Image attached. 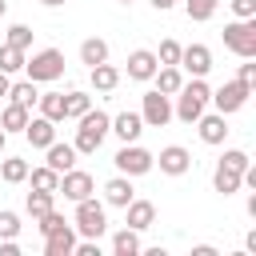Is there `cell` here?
<instances>
[{
  "label": "cell",
  "mask_w": 256,
  "mask_h": 256,
  "mask_svg": "<svg viewBox=\"0 0 256 256\" xmlns=\"http://www.w3.org/2000/svg\"><path fill=\"white\" fill-rule=\"evenodd\" d=\"M208 96H212V88H208V80H204V76L184 80V84H180V92H176L172 116H176L180 124H196V116L208 108Z\"/></svg>",
  "instance_id": "obj_1"
},
{
  "label": "cell",
  "mask_w": 256,
  "mask_h": 256,
  "mask_svg": "<svg viewBox=\"0 0 256 256\" xmlns=\"http://www.w3.org/2000/svg\"><path fill=\"white\" fill-rule=\"evenodd\" d=\"M76 124H80V128H76L72 148H76V156H92V152L104 144V136H108V128H112V116H108V112H100V108H88Z\"/></svg>",
  "instance_id": "obj_2"
},
{
  "label": "cell",
  "mask_w": 256,
  "mask_h": 256,
  "mask_svg": "<svg viewBox=\"0 0 256 256\" xmlns=\"http://www.w3.org/2000/svg\"><path fill=\"white\" fill-rule=\"evenodd\" d=\"M72 228H76V236H84V240H100V236L108 232V204H100L96 196H84V200H76Z\"/></svg>",
  "instance_id": "obj_3"
},
{
  "label": "cell",
  "mask_w": 256,
  "mask_h": 256,
  "mask_svg": "<svg viewBox=\"0 0 256 256\" xmlns=\"http://www.w3.org/2000/svg\"><path fill=\"white\" fill-rule=\"evenodd\" d=\"M24 76L36 84H52L64 76V52L60 48H40L32 52V60H24Z\"/></svg>",
  "instance_id": "obj_4"
},
{
  "label": "cell",
  "mask_w": 256,
  "mask_h": 256,
  "mask_svg": "<svg viewBox=\"0 0 256 256\" xmlns=\"http://www.w3.org/2000/svg\"><path fill=\"white\" fill-rule=\"evenodd\" d=\"M224 48L236 52L240 60H256V16L224 24Z\"/></svg>",
  "instance_id": "obj_5"
},
{
  "label": "cell",
  "mask_w": 256,
  "mask_h": 256,
  "mask_svg": "<svg viewBox=\"0 0 256 256\" xmlns=\"http://www.w3.org/2000/svg\"><path fill=\"white\" fill-rule=\"evenodd\" d=\"M248 96H252V88H248L244 80H228V84H220V88L208 96V104H216L220 116H232V112H240V108L248 104Z\"/></svg>",
  "instance_id": "obj_6"
},
{
  "label": "cell",
  "mask_w": 256,
  "mask_h": 256,
  "mask_svg": "<svg viewBox=\"0 0 256 256\" xmlns=\"http://www.w3.org/2000/svg\"><path fill=\"white\" fill-rule=\"evenodd\" d=\"M112 164H116V172H124V176H144V172H152L156 164H152V152L148 148H140L136 140L132 144H124L116 156H112Z\"/></svg>",
  "instance_id": "obj_7"
},
{
  "label": "cell",
  "mask_w": 256,
  "mask_h": 256,
  "mask_svg": "<svg viewBox=\"0 0 256 256\" xmlns=\"http://www.w3.org/2000/svg\"><path fill=\"white\" fill-rule=\"evenodd\" d=\"M140 120H144V128H164L168 120H172V96H164V92H144V100H140Z\"/></svg>",
  "instance_id": "obj_8"
},
{
  "label": "cell",
  "mask_w": 256,
  "mask_h": 256,
  "mask_svg": "<svg viewBox=\"0 0 256 256\" xmlns=\"http://www.w3.org/2000/svg\"><path fill=\"white\" fill-rule=\"evenodd\" d=\"M152 164H160L164 176H184L192 168V152L184 144H168V148H160V156H152Z\"/></svg>",
  "instance_id": "obj_9"
},
{
  "label": "cell",
  "mask_w": 256,
  "mask_h": 256,
  "mask_svg": "<svg viewBox=\"0 0 256 256\" xmlns=\"http://www.w3.org/2000/svg\"><path fill=\"white\" fill-rule=\"evenodd\" d=\"M92 188H96V180L84 172V168H68V172H60V188L56 192H64V200H84V196H92Z\"/></svg>",
  "instance_id": "obj_10"
},
{
  "label": "cell",
  "mask_w": 256,
  "mask_h": 256,
  "mask_svg": "<svg viewBox=\"0 0 256 256\" xmlns=\"http://www.w3.org/2000/svg\"><path fill=\"white\" fill-rule=\"evenodd\" d=\"M180 72H188V76H208V72H212V48H208V44H188V48H180Z\"/></svg>",
  "instance_id": "obj_11"
},
{
  "label": "cell",
  "mask_w": 256,
  "mask_h": 256,
  "mask_svg": "<svg viewBox=\"0 0 256 256\" xmlns=\"http://www.w3.org/2000/svg\"><path fill=\"white\" fill-rule=\"evenodd\" d=\"M156 68H160V60H156L152 48H136V52H128V80L148 84V80L156 76Z\"/></svg>",
  "instance_id": "obj_12"
},
{
  "label": "cell",
  "mask_w": 256,
  "mask_h": 256,
  "mask_svg": "<svg viewBox=\"0 0 256 256\" xmlns=\"http://www.w3.org/2000/svg\"><path fill=\"white\" fill-rule=\"evenodd\" d=\"M124 224H128V228H136V232L152 228V224H156V204H152V200H136V196H132V200L124 204Z\"/></svg>",
  "instance_id": "obj_13"
},
{
  "label": "cell",
  "mask_w": 256,
  "mask_h": 256,
  "mask_svg": "<svg viewBox=\"0 0 256 256\" xmlns=\"http://www.w3.org/2000/svg\"><path fill=\"white\" fill-rule=\"evenodd\" d=\"M196 128H200V140L204 144H224V136H228V120L220 116V112H200L196 116Z\"/></svg>",
  "instance_id": "obj_14"
},
{
  "label": "cell",
  "mask_w": 256,
  "mask_h": 256,
  "mask_svg": "<svg viewBox=\"0 0 256 256\" xmlns=\"http://www.w3.org/2000/svg\"><path fill=\"white\" fill-rule=\"evenodd\" d=\"M24 136H28L32 148H48V144L56 140V120H48V116H28Z\"/></svg>",
  "instance_id": "obj_15"
},
{
  "label": "cell",
  "mask_w": 256,
  "mask_h": 256,
  "mask_svg": "<svg viewBox=\"0 0 256 256\" xmlns=\"http://www.w3.org/2000/svg\"><path fill=\"white\" fill-rule=\"evenodd\" d=\"M132 196H136V188H132V176H124V172H116V176L104 184V204H108V208H124Z\"/></svg>",
  "instance_id": "obj_16"
},
{
  "label": "cell",
  "mask_w": 256,
  "mask_h": 256,
  "mask_svg": "<svg viewBox=\"0 0 256 256\" xmlns=\"http://www.w3.org/2000/svg\"><path fill=\"white\" fill-rule=\"evenodd\" d=\"M76 228L72 224H64V228H56V232H48L44 236V256H72V248H76Z\"/></svg>",
  "instance_id": "obj_17"
},
{
  "label": "cell",
  "mask_w": 256,
  "mask_h": 256,
  "mask_svg": "<svg viewBox=\"0 0 256 256\" xmlns=\"http://www.w3.org/2000/svg\"><path fill=\"white\" fill-rule=\"evenodd\" d=\"M108 132L120 136V144H132V140H140L144 120H140V112H120V116H112V128Z\"/></svg>",
  "instance_id": "obj_18"
},
{
  "label": "cell",
  "mask_w": 256,
  "mask_h": 256,
  "mask_svg": "<svg viewBox=\"0 0 256 256\" xmlns=\"http://www.w3.org/2000/svg\"><path fill=\"white\" fill-rule=\"evenodd\" d=\"M44 164L52 168V172H68V168H76V148L72 144H60V140H52L48 148H44Z\"/></svg>",
  "instance_id": "obj_19"
},
{
  "label": "cell",
  "mask_w": 256,
  "mask_h": 256,
  "mask_svg": "<svg viewBox=\"0 0 256 256\" xmlns=\"http://www.w3.org/2000/svg\"><path fill=\"white\" fill-rule=\"evenodd\" d=\"M144 252V244H140V232L136 228H120V232H112V256H140Z\"/></svg>",
  "instance_id": "obj_20"
},
{
  "label": "cell",
  "mask_w": 256,
  "mask_h": 256,
  "mask_svg": "<svg viewBox=\"0 0 256 256\" xmlns=\"http://www.w3.org/2000/svg\"><path fill=\"white\" fill-rule=\"evenodd\" d=\"M88 76H92V88H96V92H112V88L120 84V68L108 64V60H104V64H92Z\"/></svg>",
  "instance_id": "obj_21"
},
{
  "label": "cell",
  "mask_w": 256,
  "mask_h": 256,
  "mask_svg": "<svg viewBox=\"0 0 256 256\" xmlns=\"http://www.w3.org/2000/svg\"><path fill=\"white\" fill-rule=\"evenodd\" d=\"M152 80H156V92H164V96H176V92H180V84H184V72H180L176 64H160Z\"/></svg>",
  "instance_id": "obj_22"
},
{
  "label": "cell",
  "mask_w": 256,
  "mask_h": 256,
  "mask_svg": "<svg viewBox=\"0 0 256 256\" xmlns=\"http://www.w3.org/2000/svg\"><path fill=\"white\" fill-rule=\"evenodd\" d=\"M28 116H32V112H28L24 104H16V100H8V108L0 112V128H4L8 136H12V132H24V124H28Z\"/></svg>",
  "instance_id": "obj_23"
},
{
  "label": "cell",
  "mask_w": 256,
  "mask_h": 256,
  "mask_svg": "<svg viewBox=\"0 0 256 256\" xmlns=\"http://www.w3.org/2000/svg\"><path fill=\"white\" fill-rule=\"evenodd\" d=\"M52 208H56V192H40V188H32L28 200H24V212H28L32 220H40V216L52 212Z\"/></svg>",
  "instance_id": "obj_24"
},
{
  "label": "cell",
  "mask_w": 256,
  "mask_h": 256,
  "mask_svg": "<svg viewBox=\"0 0 256 256\" xmlns=\"http://www.w3.org/2000/svg\"><path fill=\"white\" fill-rule=\"evenodd\" d=\"M108 60V40H100V36H88L84 44H80V64H104Z\"/></svg>",
  "instance_id": "obj_25"
},
{
  "label": "cell",
  "mask_w": 256,
  "mask_h": 256,
  "mask_svg": "<svg viewBox=\"0 0 256 256\" xmlns=\"http://www.w3.org/2000/svg\"><path fill=\"white\" fill-rule=\"evenodd\" d=\"M0 180H4V184H24V180H28V160L4 156V160H0Z\"/></svg>",
  "instance_id": "obj_26"
},
{
  "label": "cell",
  "mask_w": 256,
  "mask_h": 256,
  "mask_svg": "<svg viewBox=\"0 0 256 256\" xmlns=\"http://www.w3.org/2000/svg\"><path fill=\"white\" fill-rule=\"evenodd\" d=\"M212 188H216L220 196H232V192H240V172H236V168H224V164H216V172H212Z\"/></svg>",
  "instance_id": "obj_27"
},
{
  "label": "cell",
  "mask_w": 256,
  "mask_h": 256,
  "mask_svg": "<svg viewBox=\"0 0 256 256\" xmlns=\"http://www.w3.org/2000/svg\"><path fill=\"white\" fill-rule=\"evenodd\" d=\"M36 104H40V116H48V120H64V92H40L36 96Z\"/></svg>",
  "instance_id": "obj_28"
},
{
  "label": "cell",
  "mask_w": 256,
  "mask_h": 256,
  "mask_svg": "<svg viewBox=\"0 0 256 256\" xmlns=\"http://www.w3.org/2000/svg\"><path fill=\"white\" fill-rule=\"evenodd\" d=\"M88 108H92V96H88V92H80V88H76V92H68V96H64V120H80Z\"/></svg>",
  "instance_id": "obj_29"
},
{
  "label": "cell",
  "mask_w": 256,
  "mask_h": 256,
  "mask_svg": "<svg viewBox=\"0 0 256 256\" xmlns=\"http://www.w3.org/2000/svg\"><path fill=\"white\" fill-rule=\"evenodd\" d=\"M28 180H32V188H40V192H56V188H60V172H52L48 164L28 168Z\"/></svg>",
  "instance_id": "obj_30"
},
{
  "label": "cell",
  "mask_w": 256,
  "mask_h": 256,
  "mask_svg": "<svg viewBox=\"0 0 256 256\" xmlns=\"http://www.w3.org/2000/svg\"><path fill=\"white\" fill-rule=\"evenodd\" d=\"M36 96H40V92H36V80H28V76H24V80H16V84L8 88V100L24 104V108H32V104H36Z\"/></svg>",
  "instance_id": "obj_31"
},
{
  "label": "cell",
  "mask_w": 256,
  "mask_h": 256,
  "mask_svg": "<svg viewBox=\"0 0 256 256\" xmlns=\"http://www.w3.org/2000/svg\"><path fill=\"white\" fill-rule=\"evenodd\" d=\"M24 48H12V44H0V72H24Z\"/></svg>",
  "instance_id": "obj_32"
},
{
  "label": "cell",
  "mask_w": 256,
  "mask_h": 256,
  "mask_svg": "<svg viewBox=\"0 0 256 256\" xmlns=\"http://www.w3.org/2000/svg\"><path fill=\"white\" fill-rule=\"evenodd\" d=\"M216 8H220V0H184V12H188V20H196V24L212 20V16H216Z\"/></svg>",
  "instance_id": "obj_33"
},
{
  "label": "cell",
  "mask_w": 256,
  "mask_h": 256,
  "mask_svg": "<svg viewBox=\"0 0 256 256\" xmlns=\"http://www.w3.org/2000/svg\"><path fill=\"white\" fill-rule=\"evenodd\" d=\"M4 44H12V48H24V52H28V48H32V28H28V24H12Z\"/></svg>",
  "instance_id": "obj_34"
},
{
  "label": "cell",
  "mask_w": 256,
  "mask_h": 256,
  "mask_svg": "<svg viewBox=\"0 0 256 256\" xmlns=\"http://www.w3.org/2000/svg\"><path fill=\"white\" fill-rule=\"evenodd\" d=\"M12 236H20V216L12 208H0V240H12Z\"/></svg>",
  "instance_id": "obj_35"
},
{
  "label": "cell",
  "mask_w": 256,
  "mask_h": 256,
  "mask_svg": "<svg viewBox=\"0 0 256 256\" xmlns=\"http://www.w3.org/2000/svg\"><path fill=\"white\" fill-rule=\"evenodd\" d=\"M220 164H224V168H236V172H244V168H248L252 160H248V152H244V148H224Z\"/></svg>",
  "instance_id": "obj_36"
},
{
  "label": "cell",
  "mask_w": 256,
  "mask_h": 256,
  "mask_svg": "<svg viewBox=\"0 0 256 256\" xmlns=\"http://www.w3.org/2000/svg\"><path fill=\"white\" fill-rule=\"evenodd\" d=\"M156 60H160V64H176V68H180V44H176V40H160Z\"/></svg>",
  "instance_id": "obj_37"
},
{
  "label": "cell",
  "mask_w": 256,
  "mask_h": 256,
  "mask_svg": "<svg viewBox=\"0 0 256 256\" xmlns=\"http://www.w3.org/2000/svg\"><path fill=\"white\" fill-rule=\"evenodd\" d=\"M36 224H40V236H48V232H56V228H64L68 220H64V216H60V212L52 208V212H44V216H40Z\"/></svg>",
  "instance_id": "obj_38"
},
{
  "label": "cell",
  "mask_w": 256,
  "mask_h": 256,
  "mask_svg": "<svg viewBox=\"0 0 256 256\" xmlns=\"http://www.w3.org/2000/svg\"><path fill=\"white\" fill-rule=\"evenodd\" d=\"M232 12H236V20H252L256 16V0H232Z\"/></svg>",
  "instance_id": "obj_39"
},
{
  "label": "cell",
  "mask_w": 256,
  "mask_h": 256,
  "mask_svg": "<svg viewBox=\"0 0 256 256\" xmlns=\"http://www.w3.org/2000/svg\"><path fill=\"white\" fill-rule=\"evenodd\" d=\"M236 80H244L248 88H256V64H252V60H244V64L236 68Z\"/></svg>",
  "instance_id": "obj_40"
},
{
  "label": "cell",
  "mask_w": 256,
  "mask_h": 256,
  "mask_svg": "<svg viewBox=\"0 0 256 256\" xmlns=\"http://www.w3.org/2000/svg\"><path fill=\"white\" fill-rule=\"evenodd\" d=\"M0 256H20V244H16V236H12V240H0Z\"/></svg>",
  "instance_id": "obj_41"
},
{
  "label": "cell",
  "mask_w": 256,
  "mask_h": 256,
  "mask_svg": "<svg viewBox=\"0 0 256 256\" xmlns=\"http://www.w3.org/2000/svg\"><path fill=\"white\" fill-rule=\"evenodd\" d=\"M192 256H216V248H212V244H196V248H192Z\"/></svg>",
  "instance_id": "obj_42"
},
{
  "label": "cell",
  "mask_w": 256,
  "mask_h": 256,
  "mask_svg": "<svg viewBox=\"0 0 256 256\" xmlns=\"http://www.w3.org/2000/svg\"><path fill=\"white\" fill-rule=\"evenodd\" d=\"M244 248H248V252H252V256H256V228H252V232H248V236H244Z\"/></svg>",
  "instance_id": "obj_43"
},
{
  "label": "cell",
  "mask_w": 256,
  "mask_h": 256,
  "mask_svg": "<svg viewBox=\"0 0 256 256\" xmlns=\"http://www.w3.org/2000/svg\"><path fill=\"white\" fill-rule=\"evenodd\" d=\"M8 88H12V76H8V72H0V96H8Z\"/></svg>",
  "instance_id": "obj_44"
},
{
  "label": "cell",
  "mask_w": 256,
  "mask_h": 256,
  "mask_svg": "<svg viewBox=\"0 0 256 256\" xmlns=\"http://www.w3.org/2000/svg\"><path fill=\"white\" fill-rule=\"evenodd\" d=\"M152 8L156 12H168V8H176V0H152Z\"/></svg>",
  "instance_id": "obj_45"
},
{
  "label": "cell",
  "mask_w": 256,
  "mask_h": 256,
  "mask_svg": "<svg viewBox=\"0 0 256 256\" xmlns=\"http://www.w3.org/2000/svg\"><path fill=\"white\" fill-rule=\"evenodd\" d=\"M44 8H60V4H68V0H40Z\"/></svg>",
  "instance_id": "obj_46"
},
{
  "label": "cell",
  "mask_w": 256,
  "mask_h": 256,
  "mask_svg": "<svg viewBox=\"0 0 256 256\" xmlns=\"http://www.w3.org/2000/svg\"><path fill=\"white\" fill-rule=\"evenodd\" d=\"M4 144H8V132L0 128V156H4Z\"/></svg>",
  "instance_id": "obj_47"
},
{
  "label": "cell",
  "mask_w": 256,
  "mask_h": 256,
  "mask_svg": "<svg viewBox=\"0 0 256 256\" xmlns=\"http://www.w3.org/2000/svg\"><path fill=\"white\" fill-rule=\"evenodd\" d=\"M4 12H8V0H0V16H4Z\"/></svg>",
  "instance_id": "obj_48"
},
{
  "label": "cell",
  "mask_w": 256,
  "mask_h": 256,
  "mask_svg": "<svg viewBox=\"0 0 256 256\" xmlns=\"http://www.w3.org/2000/svg\"><path fill=\"white\" fill-rule=\"evenodd\" d=\"M120 4H132V0H120Z\"/></svg>",
  "instance_id": "obj_49"
}]
</instances>
